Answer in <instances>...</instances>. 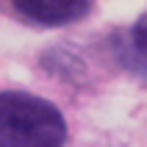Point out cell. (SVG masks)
<instances>
[{"label":"cell","mask_w":147,"mask_h":147,"mask_svg":"<svg viewBox=\"0 0 147 147\" xmlns=\"http://www.w3.org/2000/svg\"><path fill=\"white\" fill-rule=\"evenodd\" d=\"M11 8L36 25L56 28V25H69L86 17L92 11V3L86 0H14Z\"/></svg>","instance_id":"2"},{"label":"cell","mask_w":147,"mask_h":147,"mask_svg":"<svg viewBox=\"0 0 147 147\" xmlns=\"http://www.w3.org/2000/svg\"><path fill=\"white\" fill-rule=\"evenodd\" d=\"M117 53H119V61L133 75H139V78L147 81V14L139 17L133 22V28H128L119 36Z\"/></svg>","instance_id":"3"},{"label":"cell","mask_w":147,"mask_h":147,"mask_svg":"<svg viewBox=\"0 0 147 147\" xmlns=\"http://www.w3.org/2000/svg\"><path fill=\"white\" fill-rule=\"evenodd\" d=\"M67 122L50 100L0 92V147H64Z\"/></svg>","instance_id":"1"}]
</instances>
